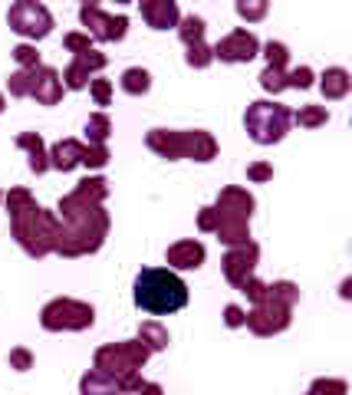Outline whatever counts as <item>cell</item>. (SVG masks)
<instances>
[{
    "label": "cell",
    "instance_id": "cell-1",
    "mask_svg": "<svg viewBox=\"0 0 352 395\" xmlns=\"http://www.w3.org/2000/svg\"><path fill=\"white\" fill-rule=\"evenodd\" d=\"M132 297H135V307L155 313V317H165V313H178L188 303V287L175 270H165V267H148L135 277V287H132Z\"/></svg>",
    "mask_w": 352,
    "mask_h": 395
},
{
    "label": "cell",
    "instance_id": "cell-2",
    "mask_svg": "<svg viewBox=\"0 0 352 395\" xmlns=\"http://www.w3.org/2000/svg\"><path fill=\"white\" fill-rule=\"evenodd\" d=\"M290 109L280 103H266V99H260V103H250L247 112H244V125H247V135L257 142V145H274V142H280V138L286 135V129H290Z\"/></svg>",
    "mask_w": 352,
    "mask_h": 395
},
{
    "label": "cell",
    "instance_id": "cell-3",
    "mask_svg": "<svg viewBox=\"0 0 352 395\" xmlns=\"http://www.w3.org/2000/svg\"><path fill=\"white\" fill-rule=\"evenodd\" d=\"M14 231H17V241L24 244L26 254H33V257H46L56 244V234H60V221L43 211V207L36 205L33 211H26V215L14 217Z\"/></svg>",
    "mask_w": 352,
    "mask_h": 395
},
{
    "label": "cell",
    "instance_id": "cell-4",
    "mask_svg": "<svg viewBox=\"0 0 352 395\" xmlns=\"http://www.w3.org/2000/svg\"><path fill=\"white\" fill-rule=\"evenodd\" d=\"M148 356H152V349H148L142 339L109 343V346H103V349H95V369L119 382V379H125V376H132V372L142 369V366L148 362Z\"/></svg>",
    "mask_w": 352,
    "mask_h": 395
},
{
    "label": "cell",
    "instance_id": "cell-5",
    "mask_svg": "<svg viewBox=\"0 0 352 395\" xmlns=\"http://www.w3.org/2000/svg\"><path fill=\"white\" fill-rule=\"evenodd\" d=\"M40 323H43V329H50V333H60V329H73V333H79V329L93 327L95 313H93L89 303L60 297V300H53V303H46V307H43Z\"/></svg>",
    "mask_w": 352,
    "mask_h": 395
},
{
    "label": "cell",
    "instance_id": "cell-6",
    "mask_svg": "<svg viewBox=\"0 0 352 395\" xmlns=\"http://www.w3.org/2000/svg\"><path fill=\"white\" fill-rule=\"evenodd\" d=\"M10 30H17L20 36H30V40H43L53 30V17L43 4H33V0H20L14 4L7 14Z\"/></svg>",
    "mask_w": 352,
    "mask_h": 395
},
{
    "label": "cell",
    "instance_id": "cell-7",
    "mask_svg": "<svg viewBox=\"0 0 352 395\" xmlns=\"http://www.w3.org/2000/svg\"><path fill=\"white\" fill-rule=\"evenodd\" d=\"M79 17H83L89 34H93L95 40H105V43H112V40L119 43V40H125V34H129V17H125V14L112 17V14H103L95 4H86V7L79 10Z\"/></svg>",
    "mask_w": 352,
    "mask_h": 395
},
{
    "label": "cell",
    "instance_id": "cell-8",
    "mask_svg": "<svg viewBox=\"0 0 352 395\" xmlns=\"http://www.w3.org/2000/svg\"><path fill=\"white\" fill-rule=\"evenodd\" d=\"M211 53H214V60H221V63H250L260 53V43L250 30H234V34H227L224 40H217V43L211 46Z\"/></svg>",
    "mask_w": 352,
    "mask_h": 395
},
{
    "label": "cell",
    "instance_id": "cell-9",
    "mask_svg": "<svg viewBox=\"0 0 352 395\" xmlns=\"http://www.w3.org/2000/svg\"><path fill=\"white\" fill-rule=\"evenodd\" d=\"M257 260H260V247L254 241L241 244V247H231L227 254H224V277H227L234 287H241L244 280L254 277Z\"/></svg>",
    "mask_w": 352,
    "mask_h": 395
},
{
    "label": "cell",
    "instance_id": "cell-10",
    "mask_svg": "<svg viewBox=\"0 0 352 395\" xmlns=\"http://www.w3.org/2000/svg\"><path fill=\"white\" fill-rule=\"evenodd\" d=\"M244 327H250L257 336H274V333H284L286 327H290V309L286 307H276V303H260V307H254L247 313V319H244Z\"/></svg>",
    "mask_w": 352,
    "mask_h": 395
},
{
    "label": "cell",
    "instance_id": "cell-11",
    "mask_svg": "<svg viewBox=\"0 0 352 395\" xmlns=\"http://www.w3.org/2000/svg\"><path fill=\"white\" fill-rule=\"evenodd\" d=\"M254 207H257V201H254V195L244 188H224L221 195H217V217L221 221H250V215H254Z\"/></svg>",
    "mask_w": 352,
    "mask_h": 395
},
{
    "label": "cell",
    "instance_id": "cell-12",
    "mask_svg": "<svg viewBox=\"0 0 352 395\" xmlns=\"http://www.w3.org/2000/svg\"><path fill=\"white\" fill-rule=\"evenodd\" d=\"M214 155H217V142L211 132H205V129L181 132V158H191V162H214Z\"/></svg>",
    "mask_w": 352,
    "mask_h": 395
},
{
    "label": "cell",
    "instance_id": "cell-13",
    "mask_svg": "<svg viewBox=\"0 0 352 395\" xmlns=\"http://www.w3.org/2000/svg\"><path fill=\"white\" fill-rule=\"evenodd\" d=\"M205 257H207V250L201 241H178L165 250V260H168V267H175V270H198V267L205 264Z\"/></svg>",
    "mask_w": 352,
    "mask_h": 395
},
{
    "label": "cell",
    "instance_id": "cell-14",
    "mask_svg": "<svg viewBox=\"0 0 352 395\" xmlns=\"http://www.w3.org/2000/svg\"><path fill=\"white\" fill-rule=\"evenodd\" d=\"M30 96H36V103L43 106H56L63 99V79L56 69L50 66H36L33 69V89H30Z\"/></svg>",
    "mask_w": 352,
    "mask_h": 395
},
{
    "label": "cell",
    "instance_id": "cell-15",
    "mask_svg": "<svg viewBox=\"0 0 352 395\" xmlns=\"http://www.w3.org/2000/svg\"><path fill=\"white\" fill-rule=\"evenodd\" d=\"M142 17L152 30H168V26H178L181 10L175 0H142Z\"/></svg>",
    "mask_w": 352,
    "mask_h": 395
},
{
    "label": "cell",
    "instance_id": "cell-16",
    "mask_svg": "<svg viewBox=\"0 0 352 395\" xmlns=\"http://www.w3.org/2000/svg\"><path fill=\"white\" fill-rule=\"evenodd\" d=\"M83 142H76V138H63V142H56V145L50 148V165L53 168H60V172H73L76 165H83Z\"/></svg>",
    "mask_w": 352,
    "mask_h": 395
},
{
    "label": "cell",
    "instance_id": "cell-17",
    "mask_svg": "<svg viewBox=\"0 0 352 395\" xmlns=\"http://www.w3.org/2000/svg\"><path fill=\"white\" fill-rule=\"evenodd\" d=\"M105 195H109L105 178H83L76 188L69 191V198H73L76 205H83V207H103Z\"/></svg>",
    "mask_w": 352,
    "mask_h": 395
},
{
    "label": "cell",
    "instance_id": "cell-18",
    "mask_svg": "<svg viewBox=\"0 0 352 395\" xmlns=\"http://www.w3.org/2000/svg\"><path fill=\"white\" fill-rule=\"evenodd\" d=\"M148 148L152 152H158L162 158H168V162H175V158H181V132L175 129H152L145 135Z\"/></svg>",
    "mask_w": 352,
    "mask_h": 395
},
{
    "label": "cell",
    "instance_id": "cell-19",
    "mask_svg": "<svg viewBox=\"0 0 352 395\" xmlns=\"http://www.w3.org/2000/svg\"><path fill=\"white\" fill-rule=\"evenodd\" d=\"M79 392L83 395H122V389L112 376H105V372H99V369H89L86 376H83V382H79Z\"/></svg>",
    "mask_w": 352,
    "mask_h": 395
},
{
    "label": "cell",
    "instance_id": "cell-20",
    "mask_svg": "<svg viewBox=\"0 0 352 395\" xmlns=\"http://www.w3.org/2000/svg\"><path fill=\"white\" fill-rule=\"evenodd\" d=\"M319 86H323V96H326V99H346L352 89V79L343 66H333L323 73V83H319Z\"/></svg>",
    "mask_w": 352,
    "mask_h": 395
},
{
    "label": "cell",
    "instance_id": "cell-21",
    "mask_svg": "<svg viewBox=\"0 0 352 395\" xmlns=\"http://www.w3.org/2000/svg\"><path fill=\"white\" fill-rule=\"evenodd\" d=\"M122 89L129 96H145L148 89H152V73L142 66H129L122 73Z\"/></svg>",
    "mask_w": 352,
    "mask_h": 395
},
{
    "label": "cell",
    "instance_id": "cell-22",
    "mask_svg": "<svg viewBox=\"0 0 352 395\" xmlns=\"http://www.w3.org/2000/svg\"><path fill=\"white\" fill-rule=\"evenodd\" d=\"M217 237H221L227 247H241V244H247L250 241V227H247V221H221L217 224Z\"/></svg>",
    "mask_w": 352,
    "mask_h": 395
},
{
    "label": "cell",
    "instance_id": "cell-23",
    "mask_svg": "<svg viewBox=\"0 0 352 395\" xmlns=\"http://www.w3.org/2000/svg\"><path fill=\"white\" fill-rule=\"evenodd\" d=\"M205 20L198 14H188V17L178 20V36L185 40V46H195V43H205Z\"/></svg>",
    "mask_w": 352,
    "mask_h": 395
},
{
    "label": "cell",
    "instance_id": "cell-24",
    "mask_svg": "<svg viewBox=\"0 0 352 395\" xmlns=\"http://www.w3.org/2000/svg\"><path fill=\"white\" fill-rule=\"evenodd\" d=\"M266 300L290 309L293 303L300 300V290H296V284H290V280H276V284H266Z\"/></svg>",
    "mask_w": 352,
    "mask_h": 395
},
{
    "label": "cell",
    "instance_id": "cell-25",
    "mask_svg": "<svg viewBox=\"0 0 352 395\" xmlns=\"http://www.w3.org/2000/svg\"><path fill=\"white\" fill-rule=\"evenodd\" d=\"M86 138H89V145H105V138L112 135V122L109 116H103V112H95V116H89L86 122Z\"/></svg>",
    "mask_w": 352,
    "mask_h": 395
},
{
    "label": "cell",
    "instance_id": "cell-26",
    "mask_svg": "<svg viewBox=\"0 0 352 395\" xmlns=\"http://www.w3.org/2000/svg\"><path fill=\"white\" fill-rule=\"evenodd\" d=\"M138 339H142L152 352H158L168 346V329H165L162 323H152V319H148V323H142V329H138Z\"/></svg>",
    "mask_w": 352,
    "mask_h": 395
},
{
    "label": "cell",
    "instance_id": "cell-27",
    "mask_svg": "<svg viewBox=\"0 0 352 395\" xmlns=\"http://www.w3.org/2000/svg\"><path fill=\"white\" fill-rule=\"evenodd\" d=\"M293 119H296V125H303V129H316V125H326L329 122V112H326V106H303Z\"/></svg>",
    "mask_w": 352,
    "mask_h": 395
},
{
    "label": "cell",
    "instance_id": "cell-28",
    "mask_svg": "<svg viewBox=\"0 0 352 395\" xmlns=\"http://www.w3.org/2000/svg\"><path fill=\"white\" fill-rule=\"evenodd\" d=\"M89 83H93V73H89L83 63H76V60L69 63L66 73H63V86H66V89H86Z\"/></svg>",
    "mask_w": 352,
    "mask_h": 395
},
{
    "label": "cell",
    "instance_id": "cell-29",
    "mask_svg": "<svg viewBox=\"0 0 352 395\" xmlns=\"http://www.w3.org/2000/svg\"><path fill=\"white\" fill-rule=\"evenodd\" d=\"M7 207H10V217H20V215H26V211H33L36 201L26 188H14L7 195Z\"/></svg>",
    "mask_w": 352,
    "mask_h": 395
},
{
    "label": "cell",
    "instance_id": "cell-30",
    "mask_svg": "<svg viewBox=\"0 0 352 395\" xmlns=\"http://www.w3.org/2000/svg\"><path fill=\"white\" fill-rule=\"evenodd\" d=\"M260 86L266 89V93H284L286 89V69H276V66H266L264 73H260Z\"/></svg>",
    "mask_w": 352,
    "mask_h": 395
},
{
    "label": "cell",
    "instance_id": "cell-31",
    "mask_svg": "<svg viewBox=\"0 0 352 395\" xmlns=\"http://www.w3.org/2000/svg\"><path fill=\"white\" fill-rule=\"evenodd\" d=\"M211 60H214V53H211V46H207V43H195V46H188V53H185V63L195 66V69L211 66Z\"/></svg>",
    "mask_w": 352,
    "mask_h": 395
},
{
    "label": "cell",
    "instance_id": "cell-32",
    "mask_svg": "<svg viewBox=\"0 0 352 395\" xmlns=\"http://www.w3.org/2000/svg\"><path fill=\"white\" fill-rule=\"evenodd\" d=\"M346 392H349V386L343 379H316L306 395H346Z\"/></svg>",
    "mask_w": 352,
    "mask_h": 395
},
{
    "label": "cell",
    "instance_id": "cell-33",
    "mask_svg": "<svg viewBox=\"0 0 352 395\" xmlns=\"http://www.w3.org/2000/svg\"><path fill=\"white\" fill-rule=\"evenodd\" d=\"M264 56H266V66L284 69L286 60H290V50H286V43H280V40H270V43L264 46Z\"/></svg>",
    "mask_w": 352,
    "mask_h": 395
},
{
    "label": "cell",
    "instance_id": "cell-34",
    "mask_svg": "<svg viewBox=\"0 0 352 395\" xmlns=\"http://www.w3.org/2000/svg\"><path fill=\"white\" fill-rule=\"evenodd\" d=\"M7 86L14 96H30V89H33V69H17Z\"/></svg>",
    "mask_w": 352,
    "mask_h": 395
},
{
    "label": "cell",
    "instance_id": "cell-35",
    "mask_svg": "<svg viewBox=\"0 0 352 395\" xmlns=\"http://www.w3.org/2000/svg\"><path fill=\"white\" fill-rule=\"evenodd\" d=\"M83 165H86V168H105V165H109V148L105 145H86L83 148Z\"/></svg>",
    "mask_w": 352,
    "mask_h": 395
},
{
    "label": "cell",
    "instance_id": "cell-36",
    "mask_svg": "<svg viewBox=\"0 0 352 395\" xmlns=\"http://www.w3.org/2000/svg\"><path fill=\"white\" fill-rule=\"evenodd\" d=\"M237 14H241L244 20H264L266 0H237Z\"/></svg>",
    "mask_w": 352,
    "mask_h": 395
},
{
    "label": "cell",
    "instance_id": "cell-37",
    "mask_svg": "<svg viewBox=\"0 0 352 395\" xmlns=\"http://www.w3.org/2000/svg\"><path fill=\"white\" fill-rule=\"evenodd\" d=\"M313 86V69L309 66H296L286 73V89H309Z\"/></svg>",
    "mask_w": 352,
    "mask_h": 395
},
{
    "label": "cell",
    "instance_id": "cell-38",
    "mask_svg": "<svg viewBox=\"0 0 352 395\" xmlns=\"http://www.w3.org/2000/svg\"><path fill=\"white\" fill-rule=\"evenodd\" d=\"M241 293H247V300H254L257 307H260V303H266V284H264V280H257V277L244 280V284H241Z\"/></svg>",
    "mask_w": 352,
    "mask_h": 395
},
{
    "label": "cell",
    "instance_id": "cell-39",
    "mask_svg": "<svg viewBox=\"0 0 352 395\" xmlns=\"http://www.w3.org/2000/svg\"><path fill=\"white\" fill-rule=\"evenodd\" d=\"M14 60H17L24 69H36L40 66V53H36L30 43H20L17 50H14Z\"/></svg>",
    "mask_w": 352,
    "mask_h": 395
},
{
    "label": "cell",
    "instance_id": "cell-40",
    "mask_svg": "<svg viewBox=\"0 0 352 395\" xmlns=\"http://www.w3.org/2000/svg\"><path fill=\"white\" fill-rule=\"evenodd\" d=\"M89 89H93V99L99 106H109L112 103V83H109V79H93V83H89Z\"/></svg>",
    "mask_w": 352,
    "mask_h": 395
},
{
    "label": "cell",
    "instance_id": "cell-41",
    "mask_svg": "<svg viewBox=\"0 0 352 395\" xmlns=\"http://www.w3.org/2000/svg\"><path fill=\"white\" fill-rule=\"evenodd\" d=\"M76 63H83L89 73H99V69L105 66V56H103V53H95V50H86V53H79V56H76Z\"/></svg>",
    "mask_w": 352,
    "mask_h": 395
},
{
    "label": "cell",
    "instance_id": "cell-42",
    "mask_svg": "<svg viewBox=\"0 0 352 395\" xmlns=\"http://www.w3.org/2000/svg\"><path fill=\"white\" fill-rule=\"evenodd\" d=\"M247 178L250 181H270V178H274V165H266V162L247 165Z\"/></svg>",
    "mask_w": 352,
    "mask_h": 395
},
{
    "label": "cell",
    "instance_id": "cell-43",
    "mask_svg": "<svg viewBox=\"0 0 352 395\" xmlns=\"http://www.w3.org/2000/svg\"><path fill=\"white\" fill-rule=\"evenodd\" d=\"M244 319H247V313H244L237 303H231V307H224V323L231 329H237V327H244Z\"/></svg>",
    "mask_w": 352,
    "mask_h": 395
},
{
    "label": "cell",
    "instance_id": "cell-44",
    "mask_svg": "<svg viewBox=\"0 0 352 395\" xmlns=\"http://www.w3.org/2000/svg\"><path fill=\"white\" fill-rule=\"evenodd\" d=\"M217 224H221V217H217L214 207H201V215H198V227H201V231H217Z\"/></svg>",
    "mask_w": 352,
    "mask_h": 395
},
{
    "label": "cell",
    "instance_id": "cell-45",
    "mask_svg": "<svg viewBox=\"0 0 352 395\" xmlns=\"http://www.w3.org/2000/svg\"><path fill=\"white\" fill-rule=\"evenodd\" d=\"M63 43H66V50L76 53V56H79V53H86V50H93V46H89V36H83V34H66Z\"/></svg>",
    "mask_w": 352,
    "mask_h": 395
},
{
    "label": "cell",
    "instance_id": "cell-46",
    "mask_svg": "<svg viewBox=\"0 0 352 395\" xmlns=\"http://www.w3.org/2000/svg\"><path fill=\"white\" fill-rule=\"evenodd\" d=\"M17 145H20V148H26V152L33 155V152H43V138L36 135V132H24V135L17 138Z\"/></svg>",
    "mask_w": 352,
    "mask_h": 395
},
{
    "label": "cell",
    "instance_id": "cell-47",
    "mask_svg": "<svg viewBox=\"0 0 352 395\" xmlns=\"http://www.w3.org/2000/svg\"><path fill=\"white\" fill-rule=\"evenodd\" d=\"M10 366H14L17 372H26L30 366H33V356H30L26 349H14L10 352Z\"/></svg>",
    "mask_w": 352,
    "mask_h": 395
},
{
    "label": "cell",
    "instance_id": "cell-48",
    "mask_svg": "<svg viewBox=\"0 0 352 395\" xmlns=\"http://www.w3.org/2000/svg\"><path fill=\"white\" fill-rule=\"evenodd\" d=\"M135 392H138V395H165L158 382H145V379H142V386H138Z\"/></svg>",
    "mask_w": 352,
    "mask_h": 395
},
{
    "label": "cell",
    "instance_id": "cell-49",
    "mask_svg": "<svg viewBox=\"0 0 352 395\" xmlns=\"http://www.w3.org/2000/svg\"><path fill=\"white\" fill-rule=\"evenodd\" d=\"M339 297H343V300H349V297H352V280H343V287H339Z\"/></svg>",
    "mask_w": 352,
    "mask_h": 395
},
{
    "label": "cell",
    "instance_id": "cell-50",
    "mask_svg": "<svg viewBox=\"0 0 352 395\" xmlns=\"http://www.w3.org/2000/svg\"><path fill=\"white\" fill-rule=\"evenodd\" d=\"M0 112H4V96H0Z\"/></svg>",
    "mask_w": 352,
    "mask_h": 395
}]
</instances>
